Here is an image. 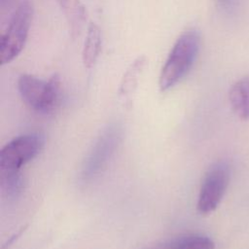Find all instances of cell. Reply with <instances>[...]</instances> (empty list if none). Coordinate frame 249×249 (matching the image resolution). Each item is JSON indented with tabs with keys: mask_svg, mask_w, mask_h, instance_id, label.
<instances>
[{
	"mask_svg": "<svg viewBox=\"0 0 249 249\" xmlns=\"http://www.w3.org/2000/svg\"><path fill=\"white\" fill-rule=\"evenodd\" d=\"M200 45L199 33L195 29L185 31L172 47L160 74L159 87L165 91L178 84L191 70Z\"/></svg>",
	"mask_w": 249,
	"mask_h": 249,
	"instance_id": "obj_1",
	"label": "cell"
},
{
	"mask_svg": "<svg viewBox=\"0 0 249 249\" xmlns=\"http://www.w3.org/2000/svg\"><path fill=\"white\" fill-rule=\"evenodd\" d=\"M18 89L22 100L38 113L52 112L59 101L60 78L53 74L43 80L29 74H22L18 80Z\"/></svg>",
	"mask_w": 249,
	"mask_h": 249,
	"instance_id": "obj_2",
	"label": "cell"
},
{
	"mask_svg": "<svg viewBox=\"0 0 249 249\" xmlns=\"http://www.w3.org/2000/svg\"><path fill=\"white\" fill-rule=\"evenodd\" d=\"M33 18V6L25 1L18 5L14 12L10 23L1 37L0 61L1 65L13 61L23 50Z\"/></svg>",
	"mask_w": 249,
	"mask_h": 249,
	"instance_id": "obj_3",
	"label": "cell"
},
{
	"mask_svg": "<svg viewBox=\"0 0 249 249\" xmlns=\"http://www.w3.org/2000/svg\"><path fill=\"white\" fill-rule=\"evenodd\" d=\"M121 135L118 124H110L102 131L84 161L81 172L83 181H91L106 168L120 143Z\"/></svg>",
	"mask_w": 249,
	"mask_h": 249,
	"instance_id": "obj_4",
	"label": "cell"
},
{
	"mask_svg": "<svg viewBox=\"0 0 249 249\" xmlns=\"http://www.w3.org/2000/svg\"><path fill=\"white\" fill-rule=\"evenodd\" d=\"M231 178L229 165L224 161L214 163L206 171L198 193L196 208L200 214L213 212L222 201Z\"/></svg>",
	"mask_w": 249,
	"mask_h": 249,
	"instance_id": "obj_5",
	"label": "cell"
},
{
	"mask_svg": "<svg viewBox=\"0 0 249 249\" xmlns=\"http://www.w3.org/2000/svg\"><path fill=\"white\" fill-rule=\"evenodd\" d=\"M44 138L30 133L18 136L8 142L0 152L1 171H19L43 149Z\"/></svg>",
	"mask_w": 249,
	"mask_h": 249,
	"instance_id": "obj_6",
	"label": "cell"
},
{
	"mask_svg": "<svg viewBox=\"0 0 249 249\" xmlns=\"http://www.w3.org/2000/svg\"><path fill=\"white\" fill-rule=\"evenodd\" d=\"M213 240L202 234H185L160 241L144 249H214Z\"/></svg>",
	"mask_w": 249,
	"mask_h": 249,
	"instance_id": "obj_7",
	"label": "cell"
},
{
	"mask_svg": "<svg viewBox=\"0 0 249 249\" xmlns=\"http://www.w3.org/2000/svg\"><path fill=\"white\" fill-rule=\"evenodd\" d=\"M67 19L73 37L79 36L86 21L87 12L81 0H56Z\"/></svg>",
	"mask_w": 249,
	"mask_h": 249,
	"instance_id": "obj_8",
	"label": "cell"
},
{
	"mask_svg": "<svg viewBox=\"0 0 249 249\" xmlns=\"http://www.w3.org/2000/svg\"><path fill=\"white\" fill-rule=\"evenodd\" d=\"M229 100L232 110L240 119H249V77L241 78L231 86Z\"/></svg>",
	"mask_w": 249,
	"mask_h": 249,
	"instance_id": "obj_9",
	"label": "cell"
},
{
	"mask_svg": "<svg viewBox=\"0 0 249 249\" xmlns=\"http://www.w3.org/2000/svg\"><path fill=\"white\" fill-rule=\"evenodd\" d=\"M101 31L99 27L94 22H90L88 26L82 51V60L86 68L90 69L95 65L101 51Z\"/></svg>",
	"mask_w": 249,
	"mask_h": 249,
	"instance_id": "obj_10",
	"label": "cell"
},
{
	"mask_svg": "<svg viewBox=\"0 0 249 249\" xmlns=\"http://www.w3.org/2000/svg\"><path fill=\"white\" fill-rule=\"evenodd\" d=\"M147 64V58L145 55H139L136 57L126 69L121 84V93L126 95L130 93L136 87L138 77Z\"/></svg>",
	"mask_w": 249,
	"mask_h": 249,
	"instance_id": "obj_11",
	"label": "cell"
},
{
	"mask_svg": "<svg viewBox=\"0 0 249 249\" xmlns=\"http://www.w3.org/2000/svg\"><path fill=\"white\" fill-rule=\"evenodd\" d=\"M1 188L9 199L18 198L23 190V178L20 171H1Z\"/></svg>",
	"mask_w": 249,
	"mask_h": 249,
	"instance_id": "obj_12",
	"label": "cell"
}]
</instances>
